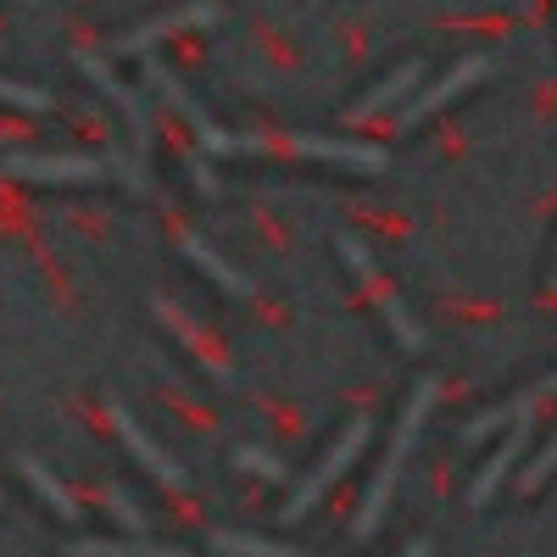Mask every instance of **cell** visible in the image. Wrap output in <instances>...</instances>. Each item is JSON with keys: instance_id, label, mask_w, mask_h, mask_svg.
Segmentation results:
<instances>
[{"instance_id": "obj_3", "label": "cell", "mask_w": 557, "mask_h": 557, "mask_svg": "<svg viewBox=\"0 0 557 557\" xmlns=\"http://www.w3.org/2000/svg\"><path fill=\"white\" fill-rule=\"evenodd\" d=\"M107 418H112V424H117L123 446H128V451H134L139 462H146V469H151V474H157V480H162L168 491H190V474H184L178 462H173V457H168V451H162V446H157V441H151L146 430L134 424V412H128V407H123L117 396H107Z\"/></svg>"}, {"instance_id": "obj_19", "label": "cell", "mask_w": 557, "mask_h": 557, "mask_svg": "<svg viewBox=\"0 0 557 557\" xmlns=\"http://www.w3.org/2000/svg\"><path fill=\"white\" fill-rule=\"evenodd\" d=\"M235 462H240V469L246 474H257V480H268V485H278V480H285L290 469H285V462H278L273 451H262V446H240L235 451Z\"/></svg>"}, {"instance_id": "obj_13", "label": "cell", "mask_w": 557, "mask_h": 557, "mask_svg": "<svg viewBox=\"0 0 557 557\" xmlns=\"http://www.w3.org/2000/svg\"><path fill=\"white\" fill-rule=\"evenodd\" d=\"M178 246H184V257H190L201 273H212L228 296H251V278H246L240 268H228V262H223V257H218V251H212L201 235H178Z\"/></svg>"}, {"instance_id": "obj_6", "label": "cell", "mask_w": 557, "mask_h": 557, "mask_svg": "<svg viewBox=\"0 0 557 557\" xmlns=\"http://www.w3.org/2000/svg\"><path fill=\"white\" fill-rule=\"evenodd\" d=\"M212 23H223V12L212 7V0H196V7L168 12V17H157V23H146V28H134V34H117L112 51H117V57H139V51H151V45H162L168 34H178V28H212Z\"/></svg>"}, {"instance_id": "obj_9", "label": "cell", "mask_w": 557, "mask_h": 557, "mask_svg": "<svg viewBox=\"0 0 557 557\" xmlns=\"http://www.w3.org/2000/svg\"><path fill=\"white\" fill-rule=\"evenodd\" d=\"M546 396H552V380H541L535 391L513 396V401H507V407H491V412H480L474 424H462V446H480V441H491L496 430H513L519 418H535V412L546 407Z\"/></svg>"}, {"instance_id": "obj_5", "label": "cell", "mask_w": 557, "mask_h": 557, "mask_svg": "<svg viewBox=\"0 0 557 557\" xmlns=\"http://www.w3.org/2000/svg\"><path fill=\"white\" fill-rule=\"evenodd\" d=\"M12 178H39V184H84V178H101L107 162L101 157H34V151H12L0 157Z\"/></svg>"}, {"instance_id": "obj_11", "label": "cell", "mask_w": 557, "mask_h": 557, "mask_svg": "<svg viewBox=\"0 0 557 557\" xmlns=\"http://www.w3.org/2000/svg\"><path fill=\"white\" fill-rule=\"evenodd\" d=\"M519 451H524V424H513V435H507V441L491 451V462L474 474V485H469V502H474V507H485V502L496 496V485H502V480H507V469L519 462Z\"/></svg>"}, {"instance_id": "obj_21", "label": "cell", "mask_w": 557, "mask_h": 557, "mask_svg": "<svg viewBox=\"0 0 557 557\" xmlns=\"http://www.w3.org/2000/svg\"><path fill=\"white\" fill-rule=\"evenodd\" d=\"M0 101L17 107V112H45V107H51V96H45V89H34V84H12V78H0Z\"/></svg>"}, {"instance_id": "obj_4", "label": "cell", "mask_w": 557, "mask_h": 557, "mask_svg": "<svg viewBox=\"0 0 557 557\" xmlns=\"http://www.w3.org/2000/svg\"><path fill=\"white\" fill-rule=\"evenodd\" d=\"M73 62L84 67V78L96 84L107 101H117V107L128 112V123H134V139H139V146H151V139H157V123H151L146 96H134L128 84H117V78H112V67H107V57H96V51H73Z\"/></svg>"}, {"instance_id": "obj_2", "label": "cell", "mask_w": 557, "mask_h": 557, "mask_svg": "<svg viewBox=\"0 0 557 557\" xmlns=\"http://www.w3.org/2000/svg\"><path fill=\"white\" fill-rule=\"evenodd\" d=\"M368 441H374V418H362L357 412V424H346V435H341V446L330 451V457H323V469L307 480V485H296V496L285 502V513H278V519H285V524H296V519H307L312 513V502H323V496H330V485L351 469V462L362 457V446Z\"/></svg>"}, {"instance_id": "obj_15", "label": "cell", "mask_w": 557, "mask_h": 557, "mask_svg": "<svg viewBox=\"0 0 557 557\" xmlns=\"http://www.w3.org/2000/svg\"><path fill=\"white\" fill-rule=\"evenodd\" d=\"M67 557H184V552H173V546H146V541H73L67 546Z\"/></svg>"}, {"instance_id": "obj_8", "label": "cell", "mask_w": 557, "mask_h": 557, "mask_svg": "<svg viewBox=\"0 0 557 557\" xmlns=\"http://www.w3.org/2000/svg\"><path fill=\"white\" fill-rule=\"evenodd\" d=\"M285 146H290L296 157H323V162H341V168L385 173V151H380V146H362V139H323V134H290Z\"/></svg>"}, {"instance_id": "obj_12", "label": "cell", "mask_w": 557, "mask_h": 557, "mask_svg": "<svg viewBox=\"0 0 557 557\" xmlns=\"http://www.w3.org/2000/svg\"><path fill=\"white\" fill-rule=\"evenodd\" d=\"M17 469H23V480L34 485V496H39L45 507H51L57 519H78V502H73V491H67V485H62L51 469H45L39 457H17Z\"/></svg>"}, {"instance_id": "obj_23", "label": "cell", "mask_w": 557, "mask_h": 557, "mask_svg": "<svg viewBox=\"0 0 557 557\" xmlns=\"http://www.w3.org/2000/svg\"><path fill=\"white\" fill-rule=\"evenodd\" d=\"M190 184H196L201 196H212V201L223 196V184H218V173H212V157H201V151L190 157Z\"/></svg>"}, {"instance_id": "obj_14", "label": "cell", "mask_w": 557, "mask_h": 557, "mask_svg": "<svg viewBox=\"0 0 557 557\" xmlns=\"http://www.w3.org/2000/svg\"><path fill=\"white\" fill-rule=\"evenodd\" d=\"M212 552H223V557H307L296 546L257 541V535H240V530H212Z\"/></svg>"}, {"instance_id": "obj_16", "label": "cell", "mask_w": 557, "mask_h": 557, "mask_svg": "<svg viewBox=\"0 0 557 557\" xmlns=\"http://www.w3.org/2000/svg\"><path fill=\"white\" fill-rule=\"evenodd\" d=\"M368 290H374V301H380V312L391 318V330H396V341H401V351H418V346H424V335H418V323H412V312L401 307V296H396V290H385V285H380V278H374V285H368Z\"/></svg>"}, {"instance_id": "obj_22", "label": "cell", "mask_w": 557, "mask_h": 557, "mask_svg": "<svg viewBox=\"0 0 557 557\" xmlns=\"http://www.w3.org/2000/svg\"><path fill=\"white\" fill-rule=\"evenodd\" d=\"M552 462H557V446H541V451H535V457L524 462V474H519V485H524L530 496H535V491H541V485L552 480Z\"/></svg>"}, {"instance_id": "obj_18", "label": "cell", "mask_w": 557, "mask_h": 557, "mask_svg": "<svg viewBox=\"0 0 557 557\" xmlns=\"http://www.w3.org/2000/svg\"><path fill=\"white\" fill-rule=\"evenodd\" d=\"M101 496H107V513H112V519H117L128 535H146V513H139V502H134L123 485H107Z\"/></svg>"}, {"instance_id": "obj_7", "label": "cell", "mask_w": 557, "mask_h": 557, "mask_svg": "<svg viewBox=\"0 0 557 557\" xmlns=\"http://www.w3.org/2000/svg\"><path fill=\"white\" fill-rule=\"evenodd\" d=\"M485 73H491V57H480V51H474V57H462V62H457V67H451V73L435 84V89H424V96H412V101H407V112H396V123H401V128L424 123L430 112H441L446 101H457L462 89H469L474 78H485Z\"/></svg>"}, {"instance_id": "obj_10", "label": "cell", "mask_w": 557, "mask_h": 557, "mask_svg": "<svg viewBox=\"0 0 557 557\" xmlns=\"http://www.w3.org/2000/svg\"><path fill=\"white\" fill-rule=\"evenodd\" d=\"M418 78H424V62H401V67L374 89V96H362V101H357V112H346V117H357V123H362V117H380V112L401 107V101L412 96V89H418Z\"/></svg>"}, {"instance_id": "obj_24", "label": "cell", "mask_w": 557, "mask_h": 557, "mask_svg": "<svg viewBox=\"0 0 557 557\" xmlns=\"http://www.w3.org/2000/svg\"><path fill=\"white\" fill-rule=\"evenodd\" d=\"M407 557H430V541H412V546H407Z\"/></svg>"}, {"instance_id": "obj_17", "label": "cell", "mask_w": 557, "mask_h": 557, "mask_svg": "<svg viewBox=\"0 0 557 557\" xmlns=\"http://www.w3.org/2000/svg\"><path fill=\"white\" fill-rule=\"evenodd\" d=\"M157 318H162V323H168V330H173V335L184 341V351H196V357H201V368L212 362V351H207V346H201V335H196V323H190V318H184V312H178V307H173L168 296H157Z\"/></svg>"}, {"instance_id": "obj_20", "label": "cell", "mask_w": 557, "mask_h": 557, "mask_svg": "<svg viewBox=\"0 0 557 557\" xmlns=\"http://www.w3.org/2000/svg\"><path fill=\"white\" fill-rule=\"evenodd\" d=\"M335 246H341V257H346V268H351V273L362 278V285H374V278H380V268H374V251H368V246H362L357 235H341Z\"/></svg>"}, {"instance_id": "obj_1", "label": "cell", "mask_w": 557, "mask_h": 557, "mask_svg": "<svg viewBox=\"0 0 557 557\" xmlns=\"http://www.w3.org/2000/svg\"><path fill=\"white\" fill-rule=\"evenodd\" d=\"M435 407V380H418V391H412V401H407V412H401V430H396V441H391V457H385V469H380V480L368 485V496H362V513H357V541H368L380 530V519H385V502H391V491H396V480H401V462H407V451L418 446V424H424V412Z\"/></svg>"}]
</instances>
